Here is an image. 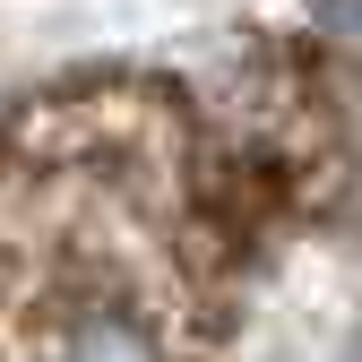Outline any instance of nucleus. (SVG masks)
<instances>
[{"label": "nucleus", "mask_w": 362, "mask_h": 362, "mask_svg": "<svg viewBox=\"0 0 362 362\" xmlns=\"http://www.w3.org/2000/svg\"><path fill=\"white\" fill-rule=\"evenodd\" d=\"M52 362H164V345H156V328L139 320V310H121V302H78L69 328L52 337Z\"/></svg>", "instance_id": "1"}]
</instances>
